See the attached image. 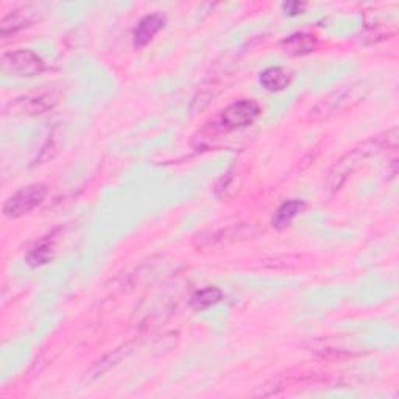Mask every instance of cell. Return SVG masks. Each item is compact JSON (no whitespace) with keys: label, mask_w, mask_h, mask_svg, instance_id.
I'll list each match as a JSON object with an SVG mask.
<instances>
[{"label":"cell","mask_w":399,"mask_h":399,"mask_svg":"<svg viewBox=\"0 0 399 399\" xmlns=\"http://www.w3.org/2000/svg\"><path fill=\"white\" fill-rule=\"evenodd\" d=\"M377 147H379L377 145V140H368L359 148H354L353 152H349L344 158L339 159L329 170V175H327V186L332 190H339L348 180V176H351L354 170L359 167V164L365 159L367 156L372 155Z\"/></svg>","instance_id":"cell-1"},{"label":"cell","mask_w":399,"mask_h":399,"mask_svg":"<svg viewBox=\"0 0 399 399\" xmlns=\"http://www.w3.org/2000/svg\"><path fill=\"white\" fill-rule=\"evenodd\" d=\"M2 70L11 77H37L46 70V63L32 50H14L2 56Z\"/></svg>","instance_id":"cell-2"},{"label":"cell","mask_w":399,"mask_h":399,"mask_svg":"<svg viewBox=\"0 0 399 399\" xmlns=\"http://www.w3.org/2000/svg\"><path fill=\"white\" fill-rule=\"evenodd\" d=\"M47 189L42 184H30L24 189L18 190L16 194L6 200L4 204V214L8 218H19L30 214L33 209L44 202Z\"/></svg>","instance_id":"cell-3"},{"label":"cell","mask_w":399,"mask_h":399,"mask_svg":"<svg viewBox=\"0 0 399 399\" xmlns=\"http://www.w3.org/2000/svg\"><path fill=\"white\" fill-rule=\"evenodd\" d=\"M261 114V106L254 100H239L222 112V125L236 130V128H244L251 125Z\"/></svg>","instance_id":"cell-4"},{"label":"cell","mask_w":399,"mask_h":399,"mask_svg":"<svg viewBox=\"0 0 399 399\" xmlns=\"http://www.w3.org/2000/svg\"><path fill=\"white\" fill-rule=\"evenodd\" d=\"M254 234V230L251 225L240 223V225H231L222 228V230L211 233L208 237L202 236L198 237V247L202 248H218V247H226L234 242L245 240L248 237H251Z\"/></svg>","instance_id":"cell-5"},{"label":"cell","mask_w":399,"mask_h":399,"mask_svg":"<svg viewBox=\"0 0 399 399\" xmlns=\"http://www.w3.org/2000/svg\"><path fill=\"white\" fill-rule=\"evenodd\" d=\"M359 88L349 86V88H344L340 91L332 92L331 96H327L326 98H323L315 108L310 110V117L312 119H325L329 117L332 114H336L337 111H341L344 108L349 105L351 98H355V92H358Z\"/></svg>","instance_id":"cell-6"},{"label":"cell","mask_w":399,"mask_h":399,"mask_svg":"<svg viewBox=\"0 0 399 399\" xmlns=\"http://www.w3.org/2000/svg\"><path fill=\"white\" fill-rule=\"evenodd\" d=\"M164 22H166V19H164L161 14H150V16H145L138 24L136 30H134L133 34L134 46L136 47L147 46L148 42L161 32Z\"/></svg>","instance_id":"cell-7"},{"label":"cell","mask_w":399,"mask_h":399,"mask_svg":"<svg viewBox=\"0 0 399 399\" xmlns=\"http://www.w3.org/2000/svg\"><path fill=\"white\" fill-rule=\"evenodd\" d=\"M259 81L267 91L277 92L289 86L292 81V74L282 67H268L261 74Z\"/></svg>","instance_id":"cell-8"},{"label":"cell","mask_w":399,"mask_h":399,"mask_svg":"<svg viewBox=\"0 0 399 399\" xmlns=\"http://www.w3.org/2000/svg\"><path fill=\"white\" fill-rule=\"evenodd\" d=\"M32 13L30 8H22V10H16V11H11V14L8 16L4 18L2 24H0V33H2V37H8L11 33H16L20 28L27 27L28 24L32 22Z\"/></svg>","instance_id":"cell-9"},{"label":"cell","mask_w":399,"mask_h":399,"mask_svg":"<svg viewBox=\"0 0 399 399\" xmlns=\"http://www.w3.org/2000/svg\"><path fill=\"white\" fill-rule=\"evenodd\" d=\"M53 253H55V245H53V239H44L41 240L39 244L34 245L30 253L27 254V262L30 267H41L44 266V263L50 262L53 258Z\"/></svg>","instance_id":"cell-10"},{"label":"cell","mask_w":399,"mask_h":399,"mask_svg":"<svg viewBox=\"0 0 399 399\" xmlns=\"http://www.w3.org/2000/svg\"><path fill=\"white\" fill-rule=\"evenodd\" d=\"M303 202H299V200H290V202L282 203L280 208L276 209L275 216L272 223L277 230H282V228H286L290 225L292 220H294L299 212L303 209Z\"/></svg>","instance_id":"cell-11"},{"label":"cell","mask_w":399,"mask_h":399,"mask_svg":"<svg viewBox=\"0 0 399 399\" xmlns=\"http://www.w3.org/2000/svg\"><path fill=\"white\" fill-rule=\"evenodd\" d=\"M223 294L218 287H206L202 290H197L194 295L190 296V308L195 310L208 309L211 306L217 304L222 299Z\"/></svg>","instance_id":"cell-12"},{"label":"cell","mask_w":399,"mask_h":399,"mask_svg":"<svg viewBox=\"0 0 399 399\" xmlns=\"http://www.w3.org/2000/svg\"><path fill=\"white\" fill-rule=\"evenodd\" d=\"M282 44L286 46L289 53L304 55V53L312 52L313 47H315V38H313L312 34L298 33V34H294V37H290L289 39L284 41Z\"/></svg>","instance_id":"cell-13"},{"label":"cell","mask_w":399,"mask_h":399,"mask_svg":"<svg viewBox=\"0 0 399 399\" xmlns=\"http://www.w3.org/2000/svg\"><path fill=\"white\" fill-rule=\"evenodd\" d=\"M20 103L24 105V110L28 114H41L46 110L52 108V105L55 103L53 97L50 94H39L34 97H25L20 100Z\"/></svg>","instance_id":"cell-14"},{"label":"cell","mask_w":399,"mask_h":399,"mask_svg":"<svg viewBox=\"0 0 399 399\" xmlns=\"http://www.w3.org/2000/svg\"><path fill=\"white\" fill-rule=\"evenodd\" d=\"M304 6H306L304 4H299V2H289L284 5V10H286L289 14H292V16H295V14L303 13Z\"/></svg>","instance_id":"cell-15"}]
</instances>
